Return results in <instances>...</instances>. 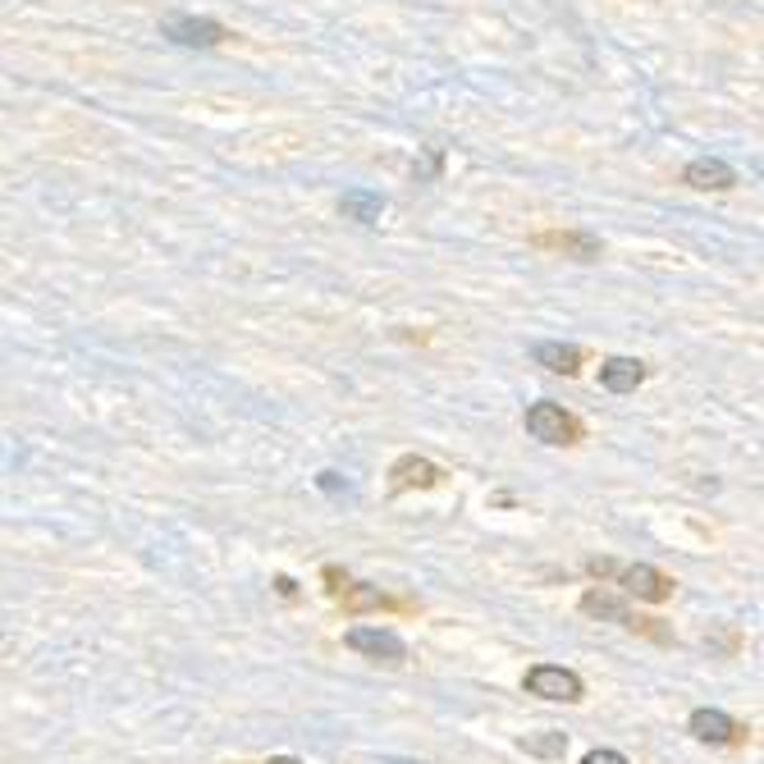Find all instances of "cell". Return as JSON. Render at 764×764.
Returning a JSON list of instances; mask_svg holds the SVG:
<instances>
[{"instance_id": "obj_11", "label": "cell", "mask_w": 764, "mask_h": 764, "mask_svg": "<svg viewBox=\"0 0 764 764\" xmlns=\"http://www.w3.org/2000/svg\"><path fill=\"white\" fill-rule=\"evenodd\" d=\"M339 211L343 220H358V224H380V215H385V198L371 193V188H349V193L339 198Z\"/></svg>"}, {"instance_id": "obj_13", "label": "cell", "mask_w": 764, "mask_h": 764, "mask_svg": "<svg viewBox=\"0 0 764 764\" xmlns=\"http://www.w3.org/2000/svg\"><path fill=\"white\" fill-rule=\"evenodd\" d=\"M343 609H349V614H371V609H399V600H390L375 586H362V582H343Z\"/></svg>"}, {"instance_id": "obj_2", "label": "cell", "mask_w": 764, "mask_h": 764, "mask_svg": "<svg viewBox=\"0 0 764 764\" xmlns=\"http://www.w3.org/2000/svg\"><path fill=\"white\" fill-rule=\"evenodd\" d=\"M526 692L541 696V701H563V705H577L586 696V682L572 673V668H559V664H536L526 673Z\"/></svg>"}, {"instance_id": "obj_7", "label": "cell", "mask_w": 764, "mask_h": 764, "mask_svg": "<svg viewBox=\"0 0 764 764\" xmlns=\"http://www.w3.org/2000/svg\"><path fill=\"white\" fill-rule=\"evenodd\" d=\"M682 183L696 188V193H728V188H737V170L718 157H696L682 170Z\"/></svg>"}, {"instance_id": "obj_9", "label": "cell", "mask_w": 764, "mask_h": 764, "mask_svg": "<svg viewBox=\"0 0 764 764\" xmlns=\"http://www.w3.org/2000/svg\"><path fill=\"white\" fill-rule=\"evenodd\" d=\"M444 481V472L431 463V458H416V453H408V458H399V463L390 468V485L403 494V490H431V485H440Z\"/></svg>"}, {"instance_id": "obj_12", "label": "cell", "mask_w": 764, "mask_h": 764, "mask_svg": "<svg viewBox=\"0 0 764 764\" xmlns=\"http://www.w3.org/2000/svg\"><path fill=\"white\" fill-rule=\"evenodd\" d=\"M536 362L545 371H554V375H577L586 353L577 349V343H536Z\"/></svg>"}, {"instance_id": "obj_15", "label": "cell", "mask_w": 764, "mask_h": 764, "mask_svg": "<svg viewBox=\"0 0 764 764\" xmlns=\"http://www.w3.org/2000/svg\"><path fill=\"white\" fill-rule=\"evenodd\" d=\"M526 751H531V755H563V751H567V737H563V733H545V737H526Z\"/></svg>"}, {"instance_id": "obj_10", "label": "cell", "mask_w": 764, "mask_h": 764, "mask_svg": "<svg viewBox=\"0 0 764 764\" xmlns=\"http://www.w3.org/2000/svg\"><path fill=\"white\" fill-rule=\"evenodd\" d=\"M641 380H645V362H636V358H604L600 362V385L609 394H632Z\"/></svg>"}, {"instance_id": "obj_5", "label": "cell", "mask_w": 764, "mask_h": 764, "mask_svg": "<svg viewBox=\"0 0 764 764\" xmlns=\"http://www.w3.org/2000/svg\"><path fill=\"white\" fill-rule=\"evenodd\" d=\"M619 586H623L627 595L645 600V604H664V600L673 595V577H664V572H660V567H651V563H632V567H623V572H619Z\"/></svg>"}, {"instance_id": "obj_6", "label": "cell", "mask_w": 764, "mask_h": 764, "mask_svg": "<svg viewBox=\"0 0 764 764\" xmlns=\"http://www.w3.org/2000/svg\"><path fill=\"white\" fill-rule=\"evenodd\" d=\"M536 248H550V252H563L572 261H600L604 243L595 234H586V229H545V234L531 239Z\"/></svg>"}, {"instance_id": "obj_17", "label": "cell", "mask_w": 764, "mask_h": 764, "mask_svg": "<svg viewBox=\"0 0 764 764\" xmlns=\"http://www.w3.org/2000/svg\"><path fill=\"white\" fill-rule=\"evenodd\" d=\"M265 764H302V760H293V755H271Z\"/></svg>"}, {"instance_id": "obj_1", "label": "cell", "mask_w": 764, "mask_h": 764, "mask_svg": "<svg viewBox=\"0 0 764 764\" xmlns=\"http://www.w3.org/2000/svg\"><path fill=\"white\" fill-rule=\"evenodd\" d=\"M522 426H526L531 440H541V444H577L582 440V422L563 403H550V399L531 403L526 416H522Z\"/></svg>"}, {"instance_id": "obj_16", "label": "cell", "mask_w": 764, "mask_h": 764, "mask_svg": "<svg viewBox=\"0 0 764 764\" xmlns=\"http://www.w3.org/2000/svg\"><path fill=\"white\" fill-rule=\"evenodd\" d=\"M582 764H627V755L623 751H591Z\"/></svg>"}, {"instance_id": "obj_4", "label": "cell", "mask_w": 764, "mask_h": 764, "mask_svg": "<svg viewBox=\"0 0 764 764\" xmlns=\"http://www.w3.org/2000/svg\"><path fill=\"white\" fill-rule=\"evenodd\" d=\"M686 728H692V737L705 746H742L746 742V723L728 718L723 710H696L686 718Z\"/></svg>"}, {"instance_id": "obj_14", "label": "cell", "mask_w": 764, "mask_h": 764, "mask_svg": "<svg viewBox=\"0 0 764 764\" xmlns=\"http://www.w3.org/2000/svg\"><path fill=\"white\" fill-rule=\"evenodd\" d=\"M582 614L604 619V623H623V627H627L632 609H627L619 595H609V591H586V595H582Z\"/></svg>"}, {"instance_id": "obj_8", "label": "cell", "mask_w": 764, "mask_h": 764, "mask_svg": "<svg viewBox=\"0 0 764 764\" xmlns=\"http://www.w3.org/2000/svg\"><path fill=\"white\" fill-rule=\"evenodd\" d=\"M165 37H174L179 47H202V51H211V47H224L229 42V28L215 23V19H170L165 23Z\"/></svg>"}, {"instance_id": "obj_3", "label": "cell", "mask_w": 764, "mask_h": 764, "mask_svg": "<svg viewBox=\"0 0 764 764\" xmlns=\"http://www.w3.org/2000/svg\"><path fill=\"white\" fill-rule=\"evenodd\" d=\"M343 645H349V651H358V655H366V660H375V664H403L408 660L403 636L390 632V627H349Z\"/></svg>"}]
</instances>
